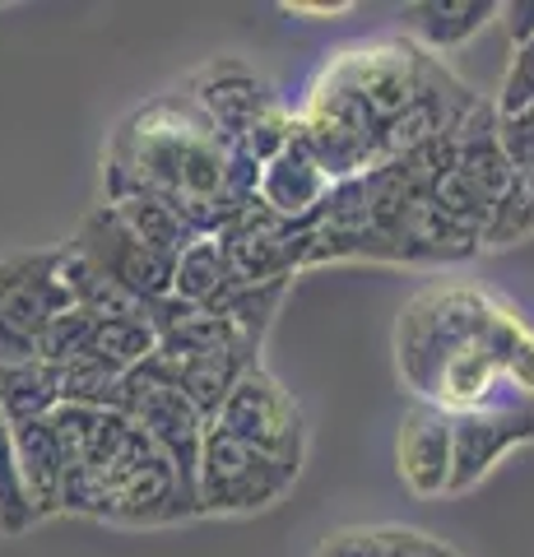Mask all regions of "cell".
Here are the masks:
<instances>
[{"instance_id":"cell-28","label":"cell","mask_w":534,"mask_h":557,"mask_svg":"<svg viewBox=\"0 0 534 557\" xmlns=\"http://www.w3.org/2000/svg\"><path fill=\"white\" fill-rule=\"evenodd\" d=\"M502 372H507V386L534 395V330H525V335L516 339V348H511L507 362H502Z\"/></svg>"},{"instance_id":"cell-17","label":"cell","mask_w":534,"mask_h":557,"mask_svg":"<svg viewBox=\"0 0 534 557\" xmlns=\"http://www.w3.org/2000/svg\"><path fill=\"white\" fill-rule=\"evenodd\" d=\"M61 405V372L42 358L0 362V409L10 423H38Z\"/></svg>"},{"instance_id":"cell-7","label":"cell","mask_w":534,"mask_h":557,"mask_svg":"<svg viewBox=\"0 0 534 557\" xmlns=\"http://www.w3.org/2000/svg\"><path fill=\"white\" fill-rule=\"evenodd\" d=\"M122 413L131 423H140L149 432V442L163 450L177 469V483L186 502L196 507V469H200V442H204V413L186 399L172 381H159L153 372L135 368L126 372V399H122ZM200 516V507H196Z\"/></svg>"},{"instance_id":"cell-10","label":"cell","mask_w":534,"mask_h":557,"mask_svg":"<svg viewBox=\"0 0 534 557\" xmlns=\"http://www.w3.org/2000/svg\"><path fill=\"white\" fill-rule=\"evenodd\" d=\"M331 190H335V182L312 163V153L298 145V131H293V145L261 168L256 205H261L270 219L288 223V228H312L321 205L331 200Z\"/></svg>"},{"instance_id":"cell-13","label":"cell","mask_w":534,"mask_h":557,"mask_svg":"<svg viewBox=\"0 0 534 557\" xmlns=\"http://www.w3.org/2000/svg\"><path fill=\"white\" fill-rule=\"evenodd\" d=\"M395 247H400L405 265H460V260L479 256V237L460 233L446 223L423 196L405 205L400 223H395Z\"/></svg>"},{"instance_id":"cell-26","label":"cell","mask_w":534,"mask_h":557,"mask_svg":"<svg viewBox=\"0 0 534 557\" xmlns=\"http://www.w3.org/2000/svg\"><path fill=\"white\" fill-rule=\"evenodd\" d=\"M316 557H386V530H368V525L335 530L325 534Z\"/></svg>"},{"instance_id":"cell-14","label":"cell","mask_w":534,"mask_h":557,"mask_svg":"<svg viewBox=\"0 0 534 557\" xmlns=\"http://www.w3.org/2000/svg\"><path fill=\"white\" fill-rule=\"evenodd\" d=\"M14 428V465H20V483H24V497L38 520L57 516L61 511V487H65V460H61V446L51 437L47 418L38 423H10Z\"/></svg>"},{"instance_id":"cell-2","label":"cell","mask_w":534,"mask_h":557,"mask_svg":"<svg viewBox=\"0 0 534 557\" xmlns=\"http://www.w3.org/2000/svg\"><path fill=\"white\" fill-rule=\"evenodd\" d=\"M525 321L511 302L493 298L484 288L470 284H427L419 298L400 311L395 325V354H400V376L409 381L419 399L433 391V376L446 354L464 344H488L497 358L507 362L516 339L525 335Z\"/></svg>"},{"instance_id":"cell-27","label":"cell","mask_w":534,"mask_h":557,"mask_svg":"<svg viewBox=\"0 0 534 557\" xmlns=\"http://www.w3.org/2000/svg\"><path fill=\"white\" fill-rule=\"evenodd\" d=\"M382 530H386V557H460L456 548H446L442 539L423 530H400V525H382Z\"/></svg>"},{"instance_id":"cell-29","label":"cell","mask_w":534,"mask_h":557,"mask_svg":"<svg viewBox=\"0 0 534 557\" xmlns=\"http://www.w3.org/2000/svg\"><path fill=\"white\" fill-rule=\"evenodd\" d=\"M497 14H502V24H507L511 47L534 42V0H511V5H497Z\"/></svg>"},{"instance_id":"cell-19","label":"cell","mask_w":534,"mask_h":557,"mask_svg":"<svg viewBox=\"0 0 534 557\" xmlns=\"http://www.w3.org/2000/svg\"><path fill=\"white\" fill-rule=\"evenodd\" d=\"M153 348H159V325H153V317L145 311V317H131V321H102L94 330L89 354L84 358H94V362H102V368L126 376L135 368H145V362L153 358Z\"/></svg>"},{"instance_id":"cell-23","label":"cell","mask_w":534,"mask_h":557,"mask_svg":"<svg viewBox=\"0 0 534 557\" xmlns=\"http://www.w3.org/2000/svg\"><path fill=\"white\" fill-rule=\"evenodd\" d=\"M38 525L28 497H24V483H20V465H14V428L5 409H0V534H24Z\"/></svg>"},{"instance_id":"cell-25","label":"cell","mask_w":534,"mask_h":557,"mask_svg":"<svg viewBox=\"0 0 534 557\" xmlns=\"http://www.w3.org/2000/svg\"><path fill=\"white\" fill-rule=\"evenodd\" d=\"M525 233H534V200H530L525 186H516L511 196L493 209V223H488V233H484V247H507V242L525 237Z\"/></svg>"},{"instance_id":"cell-9","label":"cell","mask_w":534,"mask_h":557,"mask_svg":"<svg viewBox=\"0 0 534 557\" xmlns=\"http://www.w3.org/2000/svg\"><path fill=\"white\" fill-rule=\"evenodd\" d=\"M525 442H534V409L507 405V409L451 418V483H446V497L470 493L474 483H484L493 465Z\"/></svg>"},{"instance_id":"cell-6","label":"cell","mask_w":534,"mask_h":557,"mask_svg":"<svg viewBox=\"0 0 534 557\" xmlns=\"http://www.w3.org/2000/svg\"><path fill=\"white\" fill-rule=\"evenodd\" d=\"M214 428H223L228 437L247 442L251 450L280 460L288 469L302 465V450H307V428H302V413L293 405V395L274 381L261 362L237 376V386L223 399V409L214 413Z\"/></svg>"},{"instance_id":"cell-11","label":"cell","mask_w":534,"mask_h":557,"mask_svg":"<svg viewBox=\"0 0 534 557\" xmlns=\"http://www.w3.org/2000/svg\"><path fill=\"white\" fill-rule=\"evenodd\" d=\"M395 465H400V479L413 497H446V483H451V413L419 399L400 418Z\"/></svg>"},{"instance_id":"cell-8","label":"cell","mask_w":534,"mask_h":557,"mask_svg":"<svg viewBox=\"0 0 534 557\" xmlns=\"http://www.w3.org/2000/svg\"><path fill=\"white\" fill-rule=\"evenodd\" d=\"M71 247L89 260L94 270H102L112 284H122L135 302L159 307L172 298V256L145 247L140 237H131V228L112 214L108 205H98L84 214L79 233Z\"/></svg>"},{"instance_id":"cell-5","label":"cell","mask_w":534,"mask_h":557,"mask_svg":"<svg viewBox=\"0 0 534 557\" xmlns=\"http://www.w3.org/2000/svg\"><path fill=\"white\" fill-rule=\"evenodd\" d=\"M433 61L437 57L419 51L409 38H376V42L349 47V51H339V57H331L321 70V79L349 89L386 131L390 121L423 94L427 75H433Z\"/></svg>"},{"instance_id":"cell-16","label":"cell","mask_w":534,"mask_h":557,"mask_svg":"<svg viewBox=\"0 0 534 557\" xmlns=\"http://www.w3.org/2000/svg\"><path fill=\"white\" fill-rule=\"evenodd\" d=\"M493 14V0H423V5L405 10V38L433 57V51L464 47Z\"/></svg>"},{"instance_id":"cell-3","label":"cell","mask_w":534,"mask_h":557,"mask_svg":"<svg viewBox=\"0 0 534 557\" xmlns=\"http://www.w3.org/2000/svg\"><path fill=\"white\" fill-rule=\"evenodd\" d=\"M298 469H288L280 460L251 450L247 442L228 437L223 428H204V442H200V469H196V507L200 516H247V511H261L274 507Z\"/></svg>"},{"instance_id":"cell-20","label":"cell","mask_w":534,"mask_h":557,"mask_svg":"<svg viewBox=\"0 0 534 557\" xmlns=\"http://www.w3.org/2000/svg\"><path fill=\"white\" fill-rule=\"evenodd\" d=\"M423 200L433 205L446 223H456L460 233L479 237V247H484V233H488V223H493V200L474 186L470 172H460V168L451 163V168H446L442 177L433 182V190H427Z\"/></svg>"},{"instance_id":"cell-24","label":"cell","mask_w":534,"mask_h":557,"mask_svg":"<svg viewBox=\"0 0 534 557\" xmlns=\"http://www.w3.org/2000/svg\"><path fill=\"white\" fill-rule=\"evenodd\" d=\"M493 108H497V116H502V121H511V116H521V112L534 108V42L511 47V65L502 75V89H497Z\"/></svg>"},{"instance_id":"cell-12","label":"cell","mask_w":534,"mask_h":557,"mask_svg":"<svg viewBox=\"0 0 534 557\" xmlns=\"http://www.w3.org/2000/svg\"><path fill=\"white\" fill-rule=\"evenodd\" d=\"M186 98L210 116V126L223 139H243V131L256 121V112L270 102V94L261 89V79H256L243 61H228V57L200 65L196 75L186 79Z\"/></svg>"},{"instance_id":"cell-22","label":"cell","mask_w":534,"mask_h":557,"mask_svg":"<svg viewBox=\"0 0 534 557\" xmlns=\"http://www.w3.org/2000/svg\"><path fill=\"white\" fill-rule=\"evenodd\" d=\"M102 409H84V405H57L47 413V428H51V437H57L61 446V460H65V474L71 469H79L84 460L94 456V446H98V432H102Z\"/></svg>"},{"instance_id":"cell-18","label":"cell","mask_w":534,"mask_h":557,"mask_svg":"<svg viewBox=\"0 0 534 557\" xmlns=\"http://www.w3.org/2000/svg\"><path fill=\"white\" fill-rule=\"evenodd\" d=\"M228 293V260L214 233H200L191 247L172 260V302L177 307H214Z\"/></svg>"},{"instance_id":"cell-21","label":"cell","mask_w":534,"mask_h":557,"mask_svg":"<svg viewBox=\"0 0 534 557\" xmlns=\"http://www.w3.org/2000/svg\"><path fill=\"white\" fill-rule=\"evenodd\" d=\"M94 330L98 321L89 317L84 307H71V311H61V317H51L42 325V335L38 344H33V358H42L47 368H71L75 358L89 354V339H94Z\"/></svg>"},{"instance_id":"cell-15","label":"cell","mask_w":534,"mask_h":557,"mask_svg":"<svg viewBox=\"0 0 534 557\" xmlns=\"http://www.w3.org/2000/svg\"><path fill=\"white\" fill-rule=\"evenodd\" d=\"M102 190H108V200L102 205L126 223L131 237H140L145 247H153V251L177 260L200 237L191 223L177 214V209H172L167 200H159V196H149V190H135V186H102Z\"/></svg>"},{"instance_id":"cell-30","label":"cell","mask_w":534,"mask_h":557,"mask_svg":"<svg viewBox=\"0 0 534 557\" xmlns=\"http://www.w3.org/2000/svg\"><path fill=\"white\" fill-rule=\"evenodd\" d=\"M284 10L288 14H316V20H335V14L353 10V0H331V5H325V0H288Z\"/></svg>"},{"instance_id":"cell-4","label":"cell","mask_w":534,"mask_h":557,"mask_svg":"<svg viewBox=\"0 0 534 557\" xmlns=\"http://www.w3.org/2000/svg\"><path fill=\"white\" fill-rule=\"evenodd\" d=\"M75 307L65 256L57 251H20L0 260V362L33 358L42 325Z\"/></svg>"},{"instance_id":"cell-1","label":"cell","mask_w":534,"mask_h":557,"mask_svg":"<svg viewBox=\"0 0 534 557\" xmlns=\"http://www.w3.org/2000/svg\"><path fill=\"white\" fill-rule=\"evenodd\" d=\"M223 168H228V139L182 89L135 108L116 126L102 186L149 190L177 209L196 233L219 237L237 219L228 190H223Z\"/></svg>"}]
</instances>
